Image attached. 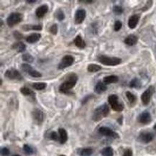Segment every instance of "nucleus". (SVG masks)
Instances as JSON below:
<instances>
[{
	"label": "nucleus",
	"instance_id": "nucleus-1",
	"mask_svg": "<svg viewBox=\"0 0 156 156\" xmlns=\"http://www.w3.org/2000/svg\"><path fill=\"white\" fill-rule=\"evenodd\" d=\"M79 77L76 73H70L66 76L65 80L59 87V92L65 94H71V90L76 84Z\"/></svg>",
	"mask_w": 156,
	"mask_h": 156
},
{
	"label": "nucleus",
	"instance_id": "nucleus-2",
	"mask_svg": "<svg viewBox=\"0 0 156 156\" xmlns=\"http://www.w3.org/2000/svg\"><path fill=\"white\" fill-rule=\"evenodd\" d=\"M109 113V108L107 104L99 106L94 111L92 119L94 122H99L104 118L107 117Z\"/></svg>",
	"mask_w": 156,
	"mask_h": 156
},
{
	"label": "nucleus",
	"instance_id": "nucleus-3",
	"mask_svg": "<svg viewBox=\"0 0 156 156\" xmlns=\"http://www.w3.org/2000/svg\"><path fill=\"white\" fill-rule=\"evenodd\" d=\"M97 61L100 63L108 66H115L122 63V59L117 57H109L105 55H100L97 57Z\"/></svg>",
	"mask_w": 156,
	"mask_h": 156
},
{
	"label": "nucleus",
	"instance_id": "nucleus-4",
	"mask_svg": "<svg viewBox=\"0 0 156 156\" xmlns=\"http://www.w3.org/2000/svg\"><path fill=\"white\" fill-rule=\"evenodd\" d=\"M23 19V15L19 12H12L7 18V24L8 27H13L17 24L21 23Z\"/></svg>",
	"mask_w": 156,
	"mask_h": 156
},
{
	"label": "nucleus",
	"instance_id": "nucleus-5",
	"mask_svg": "<svg viewBox=\"0 0 156 156\" xmlns=\"http://www.w3.org/2000/svg\"><path fill=\"white\" fill-rule=\"evenodd\" d=\"M108 101L111 106L112 109L116 112H122L124 109V106L119 101L117 95L111 94L108 97Z\"/></svg>",
	"mask_w": 156,
	"mask_h": 156
},
{
	"label": "nucleus",
	"instance_id": "nucleus-6",
	"mask_svg": "<svg viewBox=\"0 0 156 156\" xmlns=\"http://www.w3.org/2000/svg\"><path fill=\"white\" fill-rule=\"evenodd\" d=\"M155 92V87L153 86H150L141 95V101L144 105L147 106L151 101V97Z\"/></svg>",
	"mask_w": 156,
	"mask_h": 156
},
{
	"label": "nucleus",
	"instance_id": "nucleus-7",
	"mask_svg": "<svg viewBox=\"0 0 156 156\" xmlns=\"http://www.w3.org/2000/svg\"><path fill=\"white\" fill-rule=\"evenodd\" d=\"M74 58H73L71 55H66L65 56L63 57V58L61 59V61H60V63L58 66V69L59 70H63L65 69H67L70 66H71L74 63Z\"/></svg>",
	"mask_w": 156,
	"mask_h": 156
},
{
	"label": "nucleus",
	"instance_id": "nucleus-8",
	"mask_svg": "<svg viewBox=\"0 0 156 156\" xmlns=\"http://www.w3.org/2000/svg\"><path fill=\"white\" fill-rule=\"evenodd\" d=\"M5 76L8 79L10 80H16V81H22L23 79V76L15 69H7L5 73Z\"/></svg>",
	"mask_w": 156,
	"mask_h": 156
},
{
	"label": "nucleus",
	"instance_id": "nucleus-9",
	"mask_svg": "<svg viewBox=\"0 0 156 156\" xmlns=\"http://www.w3.org/2000/svg\"><path fill=\"white\" fill-rule=\"evenodd\" d=\"M21 69L24 72L27 73V74L34 78H41L42 77V74L39 71H36L28 63H23L21 65Z\"/></svg>",
	"mask_w": 156,
	"mask_h": 156
},
{
	"label": "nucleus",
	"instance_id": "nucleus-10",
	"mask_svg": "<svg viewBox=\"0 0 156 156\" xmlns=\"http://www.w3.org/2000/svg\"><path fill=\"white\" fill-rule=\"evenodd\" d=\"M99 133L104 136L106 137H109L112 138L117 139L119 138V136L117 133H115V131H113L111 128L107 127H101L99 129Z\"/></svg>",
	"mask_w": 156,
	"mask_h": 156
},
{
	"label": "nucleus",
	"instance_id": "nucleus-11",
	"mask_svg": "<svg viewBox=\"0 0 156 156\" xmlns=\"http://www.w3.org/2000/svg\"><path fill=\"white\" fill-rule=\"evenodd\" d=\"M87 16V12L83 9H79L76 11L74 15V21L76 25H80L84 21Z\"/></svg>",
	"mask_w": 156,
	"mask_h": 156
},
{
	"label": "nucleus",
	"instance_id": "nucleus-12",
	"mask_svg": "<svg viewBox=\"0 0 156 156\" xmlns=\"http://www.w3.org/2000/svg\"><path fill=\"white\" fill-rule=\"evenodd\" d=\"M34 121L37 125H41L44 121V113L39 109H35L32 112Z\"/></svg>",
	"mask_w": 156,
	"mask_h": 156
},
{
	"label": "nucleus",
	"instance_id": "nucleus-13",
	"mask_svg": "<svg viewBox=\"0 0 156 156\" xmlns=\"http://www.w3.org/2000/svg\"><path fill=\"white\" fill-rule=\"evenodd\" d=\"M138 121L143 125H147L151 123L152 121V117L151 113L148 111H144L142 112L138 117Z\"/></svg>",
	"mask_w": 156,
	"mask_h": 156
},
{
	"label": "nucleus",
	"instance_id": "nucleus-14",
	"mask_svg": "<svg viewBox=\"0 0 156 156\" xmlns=\"http://www.w3.org/2000/svg\"><path fill=\"white\" fill-rule=\"evenodd\" d=\"M154 136L151 133H148V132H143L140 134L139 135V140L140 141L143 143H149L153 140Z\"/></svg>",
	"mask_w": 156,
	"mask_h": 156
},
{
	"label": "nucleus",
	"instance_id": "nucleus-15",
	"mask_svg": "<svg viewBox=\"0 0 156 156\" xmlns=\"http://www.w3.org/2000/svg\"><path fill=\"white\" fill-rule=\"evenodd\" d=\"M140 19V15H132L128 20V27L130 29H135L139 23Z\"/></svg>",
	"mask_w": 156,
	"mask_h": 156
},
{
	"label": "nucleus",
	"instance_id": "nucleus-16",
	"mask_svg": "<svg viewBox=\"0 0 156 156\" xmlns=\"http://www.w3.org/2000/svg\"><path fill=\"white\" fill-rule=\"evenodd\" d=\"M48 6L47 5H43L37 7L35 10V15L37 18H43L44 16L46 15L48 12Z\"/></svg>",
	"mask_w": 156,
	"mask_h": 156
},
{
	"label": "nucleus",
	"instance_id": "nucleus-17",
	"mask_svg": "<svg viewBox=\"0 0 156 156\" xmlns=\"http://www.w3.org/2000/svg\"><path fill=\"white\" fill-rule=\"evenodd\" d=\"M107 86L104 83L103 81H99L96 83L94 87V92L97 94H101L107 91Z\"/></svg>",
	"mask_w": 156,
	"mask_h": 156
},
{
	"label": "nucleus",
	"instance_id": "nucleus-18",
	"mask_svg": "<svg viewBox=\"0 0 156 156\" xmlns=\"http://www.w3.org/2000/svg\"><path fill=\"white\" fill-rule=\"evenodd\" d=\"M41 38V35L40 33H32L25 37V41L30 44L37 43Z\"/></svg>",
	"mask_w": 156,
	"mask_h": 156
},
{
	"label": "nucleus",
	"instance_id": "nucleus-19",
	"mask_svg": "<svg viewBox=\"0 0 156 156\" xmlns=\"http://www.w3.org/2000/svg\"><path fill=\"white\" fill-rule=\"evenodd\" d=\"M137 41H138V38H137V36L135 35H129L125 39V43L126 45H129V46H133L137 44Z\"/></svg>",
	"mask_w": 156,
	"mask_h": 156
},
{
	"label": "nucleus",
	"instance_id": "nucleus-20",
	"mask_svg": "<svg viewBox=\"0 0 156 156\" xmlns=\"http://www.w3.org/2000/svg\"><path fill=\"white\" fill-rule=\"evenodd\" d=\"M119 81V77L116 75H110L105 76L103 79V82L106 85L111 84V83H116Z\"/></svg>",
	"mask_w": 156,
	"mask_h": 156
},
{
	"label": "nucleus",
	"instance_id": "nucleus-21",
	"mask_svg": "<svg viewBox=\"0 0 156 156\" xmlns=\"http://www.w3.org/2000/svg\"><path fill=\"white\" fill-rule=\"evenodd\" d=\"M75 45L77 48H79L80 49H84L86 47V43L84 40L83 39V37L81 35H79L75 37L74 41H73Z\"/></svg>",
	"mask_w": 156,
	"mask_h": 156
},
{
	"label": "nucleus",
	"instance_id": "nucleus-22",
	"mask_svg": "<svg viewBox=\"0 0 156 156\" xmlns=\"http://www.w3.org/2000/svg\"><path fill=\"white\" fill-rule=\"evenodd\" d=\"M59 134V141L61 144L66 143L68 140V134L67 132L63 128H59L58 129Z\"/></svg>",
	"mask_w": 156,
	"mask_h": 156
},
{
	"label": "nucleus",
	"instance_id": "nucleus-23",
	"mask_svg": "<svg viewBox=\"0 0 156 156\" xmlns=\"http://www.w3.org/2000/svg\"><path fill=\"white\" fill-rule=\"evenodd\" d=\"M20 92L23 94L24 96H25V97H30L31 98H33L34 99H35V93L34 92L33 90L29 89L28 87H22L20 88Z\"/></svg>",
	"mask_w": 156,
	"mask_h": 156
},
{
	"label": "nucleus",
	"instance_id": "nucleus-24",
	"mask_svg": "<svg viewBox=\"0 0 156 156\" xmlns=\"http://www.w3.org/2000/svg\"><path fill=\"white\" fill-rule=\"evenodd\" d=\"M12 48L15 50L17 53H23L26 49V45L23 42H17V43L13 44Z\"/></svg>",
	"mask_w": 156,
	"mask_h": 156
},
{
	"label": "nucleus",
	"instance_id": "nucleus-25",
	"mask_svg": "<svg viewBox=\"0 0 156 156\" xmlns=\"http://www.w3.org/2000/svg\"><path fill=\"white\" fill-rule=\"evenodd\" d=\"M25 31L28 30H37L41 31L43 29V26L41 25H25L22 27Z\"/></svg>",
	"mask_w": 156,
	"mask_h": 156
},
{
	"label": "nucleus",
	"instance_id": "nucleus-26",
	"mask_svg": "<svg viewBox=\"0 0 156 156\" xmlns=\"http://www.w3.org/2000/svg\"><path fill=\"white\" fill-rule=\"evenodd\" d=\"M100 70H101V66L97 64L91 63L87 66V71L90 73H96V72L99 71Z\"/></svg>",
	"mask_w": 156,
	"mask_h": 156
},
{
	"label": "nucleus",
	"instance_id": "nucleus-27",
	"mask_svg": "<svg viewBox=\"0 0 156 156\" xmlns=\"http://www.w3.org/2000/svg\"><path fill=\"white\" fill-rule=\"evenodd\" d=\"M142 87V83L137 78H134L129 82V87L135 88V89H140Z\"/></svg>",
	"mask_w": 156,
	"mask_h": 156
},
{
	"label": "nucleus",
	"instance_id": "nucleus-28",
	"mask_svg": "<svg viewBox=\"0 0 156 156\" xmlns=\"http://www.w3.org/2000/svg\"><path fill=\"white\" fill-rule=\"evenodd\" d=\"M32 87L34 89L41 91V90H44L47 87V83H44V82H37V83H33L32 84Z\"/></svg>",
	"mask_w": 156,
	"mask_h": 156
},
{
	"label": "nucleus",
	"instance_id": "nucleus-29",
	"mask_svg": "<svg viewBox=\"0 0 156 156\" xmlns=\"http://www.w3.org/2000/svg\"><path fill=\"white\" fill-rule=\"evenodd\" d=\"M55 17L58 20L59 22H61L65 20V14H64L63 11L61 9H57L55 10V13H54Z\"/></svg>",
	"mask_w": 156,
	"mask_h": 156
},
{
	"label": "nucleus",
	"instance_id": "nucleus-30",
	"mask_svg": "<svg viewBox=\"0 0 156 156\" xmlns=\"http://www.w3.org/2000/svg\"><path fill=\"white\" fill-rule=\"evenodd\" d=\"M22 59L23 61L26 62L27 63H32L35 61V58L33 55H30V53H25L22 55Z\"/></svg>",
	"mask_w": 156,
	"mask_h": 156
},
{
	"label": "nucleus",
	"instance_id": "nucleus-31",
	"mask_svg": "<svg viewBox=\"0 0 156 156\" xmlns=\"http://www.w3.org/2000/svg\"><path fill=\"white\" fill-rule=\"evenodd\" d=\"M101 154L103 156H113L114 151L112 147H106L101 151Z\"/></svg>",
	"mask_w": 156,
	"mask_h": 156
},
{
	"label": "nucleus",
	"instance_id": "nucleus-32",
	"mask_svg": "<svg viewBox=\"0 0 156 156\" xmlns=\"http://www.w3.org/2000/svg\"><path fill=\"white\" fill-rule=\"evenodd\" d=\"M93 149L91 147H87V148L81 149L80 151V155L81 156H91L93 154Z\"/></svg>",
	"mask_w": 156,
	"mask_h": 156
},
{
	"label": "nucleus",
	"instance_id": "nucleus-33",
	"mask_svg": "<svg viewBox=\"0 0 156 156\" xmlns=\"http://www.w3.org/2000/svg\"><path fill=\"white\" fill-rule=\"evenodd\" d=\"M125 95L127 98L128 101H129L131 104L135 103L136 100H137V97H136V96L134 95L133 93L130 92V91H127V92L125 93Z\"/></svg>",
	"mask_w": 156,
	"mask_h": 156
},
{
	"label": "nucleus",
	"instance_id": "nucleus-34",
	"mask_svg": "<svg viewBox=\"0 0 156 156\" xmlns=\"http://www.w3.org/2000/svg\"><path fill=\"white\" fill-rule=\"evenodd\" d=\"M23 151L26 155H30L34 153V150L33 149V147H31L30 146L27 144H25L23 145Z\"/></svg>",
	"mask_w": 156,
	"mask_h": 156
},
{
	"label": "nucleus",
	"instance_id": "nucleus-35",
	"mask_svg": "<svg viewBox=\"0 0 156 156\" xmlns=\"http://www.w3.org/2000/svg\"><path fill=\"white\" fill-rule=\"evenodd\" d=\"M123 8L121 6L115 5L113 7V12L116 15H120L123 13Z\"/></svg>",
	"mask_w": 156,
	"mask_h": 156
},
{
	"label": "nucleus",
	"instance_id": "nucleus-36",
	"mask_svg": "<svg viewBox=\"0 0 156 156\" xmlns=\"http://www.w3.org/2000/svg\"><path fill=\"white\" fill-rule=\"evenodd\" d=\"M122 27V22L119 20H117L115 23V25H114V30H115V31L118 32L119 30H120Z\"/></svg>",
	"mask_w": 156,
	"mask_h": 156
},
{
	"label": "nucleus",
	"instance_id": "nucleus-37",
	"mask_svg": "<svg viewBox=\"0 0 156 156\" xmlns=\"http://www.w3.org/2000/svg\"><path fill=\"white\" fill-rule=\"evenodd\" d=\"M49 31L50 33L51 34H53V35H55L58 33V25L57 24H53V25H51V27H50V29H49Z\"/></svg>",
	"mask_w": 156,
	"mask_h": 156
},
{
	"label": "nucleus",
	"instance_id": "nucleus-38",
	"mask_svg": "<svg viewBox=\"0 0 156 156\" xmlns=\"http://www.w3.org/2000/svg\"><path fill=\"white\" fill-rule=\"evenodd\" d=\"M10 154V151L7 147H2L1 148V155L2 156H8Z\"/></svg>",
	"mask_w": 156,
	"mask_h": 156
},
{
	"label": "nucleus",
	"instance_id": "nucleus-39",
	"mask_svg": "<svg viewBox=\"0 0 156 156\" xmlns=\"http://www.w3.org/2000/svg\"><path fill=\"white\" fill-rule=\"evenodd\" d=\"M13 35H14V37H15L17 40H22L24 37V35H23V34H22L21 33H20L19 31H15V32H14Z\"/></svg>",
	"mask_w": 156,
	"mask_h": 156
},
{
	"label": "nucleus",
	"instance_id": "nucleus-40",
	"mask_svg": "<svg viewBox=\"0 0 156 156\" xmlns=\"http://www.w3.org/2000/svg\"><path fill=\"white\" fill-rule=\"evenodd\" d=\"M50 137H51V140L55 141H57L59 140V136L58 135V134L55 132H52L51 135H50Z\"/></svg>",
	"mask_w": 156,
	"mask_h": 156
},
{
	"label": "nucleus",
	"instance_id": "nucleus-41",
	"mask_svg": "<svg viewBox=\"0 0 156 156\" xmlns=\"http://www.w3.org/2000/svg\"><path fill=\"white\" fill-rule=\"evenodd\" d=\"M91 97H93V95H87V96H86V97L83 99V100L81 101L82 105H84V104L87 103L89 99H91Z\"/></svg>",
	"mask_w": 156,
	"mask_h": 156
},
{
	"label": "nucleus",
	"instance_id": "nucleus-42",
	"mask_svg": "<svg viewBox=\"0 0 156 156\" xmlns=\"http://www.w3.org/2000/svg\"><path fill=\"white\" fill-rule=\"evenodd\" d=\"M122 156H133V151L131 149H127L124 152Z\"/></svg>",
	"mask_w": 156,
	"mask_h": 156
},
{
	"label": "nucleus",
	"instance_id": "nucleus-43",
	"mask_svg": "<svg viewBox=\"0 0 156 156\" xmlns=\"http://www.w3.org/2000/svg\"><path fill=\"white\" fill-rule=\"evenodd\" d=\"M79 2H83V3H87V4H91L94 2L92 0H85V1H79Z\"/></svg>",
	"mask_w": 156,
	"mask_h": 156
},
{
	"label": "nucleus",
	"instance_id": "nucleus-44",
	"mask_svg": "<svg viewBox=\"0 0 156 156\" xmlns=\"http://www.w3.org/2000/svg\"><path fill=\"white\" fill-rule=\"evenodd\" d=\"M36 2H37V1H36V0H27V1H26V3H27V4H34Z\"/></svg>",
	"mask_w": 156,
	"mask_h": 156
},
{
	"label": "nucleus",
	"instance_id": "nucleus-45",
	"mask_svg": "<svg viewBox=\"0 0 156 156\" xmlns=\"http://www.w3.org/2000/svg\"><path fill=\"white\" fill-rule=\"evenodd\" d=\"M12 156H20V155H17V154H16V155H12Z\"/></svg>",
	"mask_w": 156,
	"mask_h": 156
},
{
	"label": "nucleus",
	"instance_id": "nucleus-46",
	"mask_svg": "<svg viewBox=\"0 0 156 156\" xmlns=\"http://www.w3.org/2000/svg\"><path fill=\"white\" fill-rule=\"evenodd\" d=\"M2 79H1V85H2Z\"/></svg>",
	"mask_w": 156,
	"mask_h": 156
},
{
	"label": "nucleus",
	"instance_id": "nucleus-47",
	"mask_svg": "<svg viewBox=\"0 0 156 156\" xmlns=\"http://www.w3.org/2000/svg\"><path fill=\"white\" fill-rule=\"evenodd\" d=\"M60 156H66V155H60Z\"/></svg>",
	"mask_w": 156,
	"mask_h": 156
}]
</instances>
